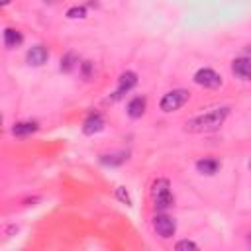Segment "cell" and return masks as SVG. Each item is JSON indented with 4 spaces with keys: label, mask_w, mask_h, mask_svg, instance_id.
<instances>
[{
    "label": "cell",
    "mask_w": 251,
    "mask_h": 251,
    "mask_svg": "<svg viewBox=\"0 0 251 251\" xmlns=\"http://www.w3.org/2000/svg\"><path fill=\"white\" fill-rule=\"evenodd\" d=\"M228 114H230V108H226V106L214 108V110H210V112H206V114H200V116L189 120V122H187V130H189V132H194V134L214 132V130H218V128L226 122Z\"/></svg>",
    "instance_id": "1"
},
{
    "label": "cell",
    "mask_w": 251,
    "mask_h": 251,
    "mask_svg": "<svg viewBox=\"0 0 251 251\" xmlns=\"http://www.w3.org/2000/svg\"><path fill=\"white\" fill-rule=\"evenodd\" d=\"M232 71H233L235 77H239V78H243V80H251V59H247V57L233 59Z\"/></svg>",
    "instance_id": "8"
},
{
    "label": "cell",
    "mask_w": 251,
    "mask_h": 251,
    "mask_svg": "<svg viewBox=\"0 0 251 251\" xmlns=\"http://www.w3.org/2000/svg\"><path fill=\"white\" fill-rule=\"evenodd\" d=\"M145 106H147L145 97H135V98H132L130 104H128V114H130V118H141L143 112H145Z\"/></svg>",
    "instance_id": "11"
},
{
    "label": "cell",
    "mask_w": 251,
    "mask_h": 251,
    "mask_svg": "<svg viewBox=\"0 0 251 251\" xmlns=\"http://www.w3.org/2000/svg\"><path fill=\"white\" fill-rule=\"evenodd\" d=\"M189 91L185 89H177V91H171V93H167L163 95L161 102H159V108L163 112H175L179 108H183L187 102H189Z\"/></svg>",
    "instance_id": "3"
},
{
    "label": "cell",
    "mask_w": 251,
    "mask_h": 251,
    "mask_svg": "<svg viewBox=\"0 0 251 251\" xmlns=\"http://www.w3.org/2000/svg\"><path fill=\"white\" fill-rule=\"evenodd\" d=\"M196 169H198V173L212 177V175L218 173L220 163H218L216 159H212V157H204V159H198V161H196Z\"/></svg>",
    "instance_id": "10"
},
{
    "label": "cell",
    "mask_w": 251,
    "mask_h": 251,
    "mask_svg": "<svg viewBox=\"0 0 251 251\" xmlns=\"http://www.w3.org/2000/svg\"><path fill=\"white\" fill-rule=\"evenodd\" d=\"M36 132H38V124L36 122H18L12 128V134L16 137H26V135H32Z\"/></svg>",
    "instance_id": "13"
},
{
    "label": "cell",
    "mask_w": 251,
    "mask_h": 251,
    "mask_svg": "<svg viewBox=\"0 0 251 251\" xmlns=\"http://www.w3.org/2000/svg\"><path fill=\"white\" fill-rule=\"evenodd\" d=\"M87 16V8L85 6H73L67 10V18L71 20H77V18H85Z\"/></svg>",
    "instance_id": "16"
},
{
    "label": "cell",
    "mask_w": 251,
    "mask_h": 251,
    "mask_svg": "<svg viewBox=\"0 0 251 251\" xmlns=\"http://www.w3.org/2000/svg\"><path fill=\"white\" fill-rule=\"evenodd\" d=\"M175 249L177 251H198V245L194 243V241H189V239H183V241H179L177 245H175Z\"/></svg>",
    "instance_id": "18"
},
{
    "label": "cell",
    "mask_w": 251,
    "mask_h": 251,
    "mask_svg": "<svg viewBox=\"0 0 251 251\" xmlns=\"http://www.w3.org/2000/svg\"><path fill=\"white\" fill-rule=\"evenodd\" d=\"M135 85H137V75H135L134 71H126V73H122V75H120V78H118V89L114 91V95L110 97V100H112V102L120 100V98H122L126 93H130Z\"/></svg>",
    "instance_id": "5"
},
{
    "label": "cell",
    "mask_w": 251,
    "mask_h": 251,
    "mask_svg": "<svg viewBox=\"0 0 251 251\" xmlns=\"http://www.w3.org/2000/svg\"><path fill=\"white\" fill-rule=\"evenodd\" d=\"M153 230L157 232L159 237L169 239L177 232V222L171 216H167V214L161 212V214H155V218H153Z\"/></svg>",
    "instance_id": "4"
},
{
    "label": "cell",
    "mask_w": 251,
    "mask_h": 251,
    "mask_svg": "<svg viewBox=\"0 0 251 251\" xmlns=\"http://www.w3.org/2000/svg\"><path fill=\"white\" fill-rule=\"evenodd\" d=\"M91 71H93V63H91V61H85V63H82V75H85V78L91 77Z\"/></svg>",
    "instance_id": "19"
},
{
    "label": "cell",
    "mask_w": 251,
    "mask_h": 251,
    "mask_svg": "<svg viewBox=\"0 0 251 251\" xmlns=\"http://www.w3.org/2000/svg\"><path fill=\"white\" fill-rule=\"evenodd\" d=\"M12 2V0H0V4H2V6H6V4H10Z\"/></svg>",
    "instance_id": "20"
},
{
    "label": "cell",
    "mask_w": 251,
    "mask_h": 251,
    "mask_svg": "<svg viewBox=\"0 0 251 251\" xmlns=\"http://www.w3.org/2000/svg\"><path fill=\"white\" fill-rule=\"evenodd\" d=\"M100 161L104 163V165H110V167H114V165H122L124 161H128V153H112V155H100Z\"/></svg>",
    "instance_id": "14"
},
{
    "label": "cell",
    "mask_w": 251,
    "mask_h": 251,
    "mask_svg": "<svg viewBox=\"0 0 251 251\" xmlns=\"http://www.w3.org/2000/svg\"><path fill=\"white\" fill-rule=\"evenodd\" d=\"M249 245H251V233H249Z\"/></svg>",
    "instance_id": "21"
},
{
    "label": "cell",
    "mask_w": 251,
    "mask_h": 251,
    "mask_svg": "<svg viewBox=\"0 0 251 251\" xmlns=\"http://www.w3.org/2000/svg\"><path fill=\"white\" fill-rule=\"evenodd\" d=\"M194 82L204 89H218L222 85V77L214 69H200L194 75Z\"/></svg>",
    "instance_id": "6"
},
{
    "label": "cell",
    "mask_w": 251,
    "mask_h": 251,
    "mask_svg": "<svg viewBox=\"0 0 251 251\" xmlns=\"http://www.w3.org/2000/svg\"><path fill=\"white\" fill-rule=\"evenodd\" d=\"M151 198H153V204H155L157 212L169 210L175 204V198H173V193H171V183L167 179H157L151 185Z\"/></svg>",
    "instance_id": "2"
},
{
    "label": "cell",
    "mask_w": 251,
    "mask_h": 251,
    "mask_svg": "<svg viewBox=\"0 0 251 251\" xmlns=\"http://www.w3.org/2000/svg\"><path fill=\"white\" fill-rule=\"evenodd\" d=\"M77 63H78L77 55H75V53H67V55L61 59V71L69 73V71H73V69H75V65H77Z\"/></svg>",
    "instance_id": "15"
},
{
    "label": "cell",
    "mask_w": 251,
    "mask_h": 251,
    "mask_svg": "<svg viewBox=\"0 0 251 251\" xmlns=\"http://www.w3.org/2000/svg\"><path fill=\"white\" fill-rule=\"evenodd\" d=\"M26 59H28V63H30L32 67H41V65L49 59V51H47L43 45H34V47L28 51Z\"/></svg>",
    "instance_id": "7"
},
{
    "label": "cell",
    "mask_w": 251,
    "mask_h": 251,
    "mask_svg": "<svg viewBox=\"0 0 251 251\" xmlns=\"http://www.w3.org/2000/svg\"><path fill=\"white\" fill-rule=\"evenodd\" d=\"M116 198H118L120 202H124L126 206H132V196H130V193H128L124 187H118V189H116Z\"/></svg>",
    "instance_id": "17"
},
{
    "label": "cell",
    "mask_w": 251,
    "mask_h": 251,
    "mask_svg": "<svg viewBox=\"0 0 251 251\" xmlns=\"http://www.w3.org/2000/svg\"><path fill=\"white\" fill-rule=\"evenodd\" d=\"M102 130H104V120H102L100 114H91L85 120V124H82V132H85L87 135H95V134H98Z\"/></svg>",
    "instance_id": "9"
},
{
    "label": "cell",
    "mask_w": 251,
    "mask_h": 251,
    "mask_svg": "<svg viewBox=\"0 0 251 251\" xmlns=\"http://www.w3.org/2000/svg\"><path fill=\"white\" fill-rule=\"evenodd\" d=\"M22 41H24V36H22L18 30H14V28H6V30H4V45H6L8 49L20 47Z\"/></svg>",
    "instance_id": "12"
}]
</instances>
